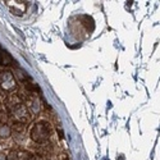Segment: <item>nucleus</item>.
<instances>
[{
    "instance_id": "f8f14e48",
    "label": "nucleus",
    "mask_w": 160,
    "mask_h": 160,
    "mask_svg": "<svg viewBox=\"0 0 160 160\" xmlns=\"http://www.w3.org/2000/svg\"><path fill=\"white\" fill-rule=\"evenodd\" d=\"M26 88L30 91H36V92L40 91V87L37 85H32V83H27V82H26Z\"/></svg>"
},
{
    "instance_id": "0eeeda50",
    "label": "nucleus",
    "mask_w": 160,
    "mask_h": 160,
    "mask_svg": "<svg viewBox=\"0 0 160 160\" xmlns=\"http://www.w3.org/2000/svg\"><path fill=\"white\" fill-rule=\"evenodd\" d=\"M21 104V99L17 96V95H10L8 96V99L5 100V105H8V108L9 109H13L16 105Z\"/></svg>"
},
{
    "instance_id": "ddd939ff",
    "label": "nucleus",
    "mask_w": 160,
    "mask_h": 160,
    "mask_svg": "<svg viewBox=\"0 0 160 160\" xmlns=\"http://www.w3.org/2000/svg\"><path fill=\"white\" fill-rule=\"evenodd\" d=\"M4 122H5V114L2 110H0V124L4 123Z\"/></svg>"
},
{
    "instance_id": "423d86ee",
    "label": "nucleus",
    "mask_w": 160,
    "mask_h": 160,
    "mask_svg": "<svg viewBox=\"0 0 160 160\" xmlns=\"http://www.w3.org/2000/svg\"><path fill=\"white\" fill-rule=\"evenodd\" d=\"M14 64V59L4 49L0 48V65H12Z\"/></svg>"
},
{
    "instance_id": "7ed1b4c3",
    "label": "nucleus",
    "mask_w": 160,
    "mask_h": 160,
    "mask_svg": "<svg viewBox=\"0 0 160 160\" xmlns=\"http://www.w3.org/2000/svg\"><path fill=\"white\" fill-rule=\"evenodd\" d=\"M0 87L5 91H12L17 87L14 76L9 71H3L0 72Z\"/></svg>"
},
{
    "instance_id": "1a4fd4ad",
    "label": "nucleus",
    "mask_w": 160,
    "mask_h": 160,
    "mask_svg": "<svg viewBox=\"0 0 160 160\" xmlns=\"http://www.w3.org/2000/svg\"><path fill=\"white\" fill-rule=\"evenodd\" d=\"M18 160H35V156L28 151H18Z\"/></svg>"
},
{
    "instance_id": "20e7f679",
    "label": "nucleus",
    "mask_w": 160,
    "mask_h": 160,
    "mask_svg": "<svg viewBox=\"0 0 160 160\" xmlns=\"http://www.w3.org/2000/svg\"><path fill=\"white\" fill-rule=\"evenodd\" d=\"M12 132H13V136H14V140L18 142L26 138V127L22 123H16L14 127L12 128Z\"/></svg>"
},
{
    "instance_id": "4468645a",
    "label": "nucleus",
    "mask_w": 160,
    "mask_h": 160,
    "mask_svg": "<svg viewBox=\"0 0 160 160\" xmlns=\"http://www.w3.org/2000/svg\"><path fill=\"white\" fill-rule=\"evenodd\" d=\"M0 160H7V155L4 152H0Z\"/></svg>"
},
{
    "instance_id": "6e6552de",
    "label": "nucleus",
    "mask_w": 160,
    "mask_h": 160,
    "mask_svg": "<svg viewBox=\"0 0 160 160\" xmlns=\"http://www.w3.org/2000/svg\"><path fill=\"white\" fill-rule=\"evenodd\" d=\"M10 133H12V128L10 127H8L7 124L0 126V137L2 138H8L10 136Z\"/></svg>"
},
{
    "instance_id": "39448f33",
    "label": "nucleus",
    "mask_w": 160,
    "mask_h": 160,
    "mask_svg": "<svg viewBox=\"0 0 160 160\" xmlns=\"http://www.w3.org/2000/svg\"><path fill=\"white\" fill-rule=\"evenodd\" d=\"M27 109H30V112L32 114H38L40 113V101L37 99V96H28L27 99Z\"/></svg>"
},
{
    "instance_id": "9b49d317",
    "label": "nucleus",
    "mask_w": 160,
    "mask_h": 160,
    "mask_svg": "<svg viewBox=\"0 0 160 160\" xmlns=\"http://www.w3.org/2000/svg\"><path fill=\"white\" fill-rule=\"evenodd\" d=\"M7 160H18V151L12 150V151L7 155Z\"/></svg>"
},
{
    "instance_id": "f03ea898",
    "label": "nucleus",
    "mask_w": 160,
    "mask_h": 160,
    "mask_svg": "<svg viewBox=\"0 0 160 160\" xmlns=\"http://www.w3.org/2000/svg\"><path fill=\"white\" fill-rule=\"evenodd\" d=\"M10 113H12L13 118H14L18 123L24 124V123H27L30 121V112L27 109V106H26L24 104H22V102L16 105L13 109H10Z\"/></svg>"
},
{
    "instance_id": "9d476101",
    "label": "nucleus",
    "mask_w": 160,
    "mask_h": 160,
    "mask_svg": "<svg viewBox=\"0 0 160 160\" xmlns=\"http://www.w3.org/2000/svg\"><path fill=\"white\" fill-rule=\"evenodd\" d=\"M41 155H48V154H50L51 152V145H42L41 148H40V151H38Z\"/></svg>"
},
{
    "instance_id": "f257e3e1",
    "label": "nucleus",
    "mask_w": 160,
    "mask_h": 160,
    "mask_svg": "<svg viewBox=\"0 0 160 160\" xmlns=\"http://www.w3.org/2000/svg\"><path fill=\"white\" fill-rule=\"evenodd\" d=\"M50 135H51V131H50V127L46 122L35 123L33 127L31 128V132H30V136H31L32 141L38 142V143L46 142L50 138Z\"/></svg>"
}]
</instances>
